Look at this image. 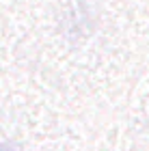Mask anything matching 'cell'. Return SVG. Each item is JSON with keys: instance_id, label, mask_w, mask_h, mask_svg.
I'll return each instance as SVG.
<instances>
[{"instance_id": "cell-1", "label": "cell", "mask_w": 149, "mask_h": 151, "mask_svg": "<svg viewBox=\"0 0 149 151\" xmlns=\"http://www.w3.org/2000/svg\"><path fill=\"white\" fill-rule=\"evenodd\" d=\"M0 151H19V149L13 147V145H6V142H2V145H0Z\"/></svg>"}]
</instances>
